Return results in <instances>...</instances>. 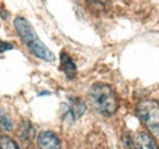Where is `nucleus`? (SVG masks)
<instances>
[{
    "label": "nucleus",
    "instance_id": "f03ea898",
    "mask_svg": "<svg viewBox=\"0 0 159 149\" xmlns=\"http://www.w3.org/2000/svg\"><path fill=\"white\" fill-rule=\"evenodd\" d=\"M89 100L93 108L104 116H111L119 108V100L115 91L105 83H96L89 89Z\"/></svg>",
    "mask_w": 159,
    "mask_h": 149
},
{
    "label": "nucleus",
    "instance_id": "20e7f679",
    "mask_svg": "<svg viewBox=\"0 0 159 149\" xmlns=\"http://www.w3.org/2000/svg\"><path fill=\"white\" fill-rule=\"evenodd\" d=\"M37 142L40 149H61L59 137L52 131H42Z\"/></svg>",
    "mask_w": 159,
    "mask_h": 149
},
{
    "label": "nucleus",
    "instance_id": "423d86ee",
    "mask_svg": "<svg viewBox=\"0 0 159 149\" xmlns=\"http://www.w3.org/2000/svg\"><path fill=\"white\" fill-rule=\"evenodd\" d=\"M60 67H61V71L66 74L67 78L72 79L76 77L77 67H76L75 62L72 61V59L70 57V55L65 52H61V54H60Z\"/></svg>",
    "mask_w": 159,
    "mask_h": 149
},
{
    "label": "nucleus",
    "instance_id": "9b49d317",
    "mask_svg": "<svg viewBox=\"0 0 159 149\" xmlns=\"http://www.w3.org/2000/svg\"><path fill=\"white\" fill-rule=\"evenodd\" d=\"M14 49V45L9 42H4V40H0V53H5L7 50H11Z\"/></svg>",
    "mask_w": 159,
    "mask_h": 149
},
{
    "label": "nucleus",
    "instance_id": "39448f33",
    "mask_svg": "<svg viewBox=\"0 0 159 149\" xmlns=\"http://www.w3.org/2000/svg\"><path fill=\"white\" fill-rule=\"evenodd\" d=\"M134 146L136 149H158L154 138L146 132L136 133L134 137Z\"/></svg>",
    "mask_w": 159,
    "mask_h": 149
},
{
    "label": "nucleus",
    "instance_id": "6e6552de",
    "mask_svg": "<svg viewBox=\"0 0 159 149\" xmlns=\"http://www.w3.org/2000/svg\"><path fill=\"white\" fill-rule=\"evenodd\" d=\"M0 149H20V147L9 136L0 134Z\"/></svg>",
    "mask_w": 159,
    "mask_h": 149
},
{
    "label": "nucleus",
    "instance_id": "0eeeda50",
    "mask_svg": "<svg viewBox=\"0 0 159 149\" xmlns=\"http://www.w3.org/2000/svg\"><path fill=\"white\" fill-rule=\"evenodd\" d=\"M86 111V104L80 99V98H75L71 99L67 105V114L71 116L72 120H77L80 119Z\"/></svg>",
    "mask_w": 159,
    "mask_h": 149
},
{
    "label": "nucleus",
    "instance_id": "1a4fd4ad",
    "mask_svg": "<svg viewBox=\"0 0 159 149\" xmlns=\"http://www.w3.org/2000/svg\"><path fill=\"white\" fill-rule=\"evenodd\" d=\"M0 127L5 131H11V129H12L11 120L4 109H0Z\"/></svg>",
    "mask_w": 159,
    "mask_h": 149
},
{
    "label": "nucleus",
    "instance_id": "9d476101",
    "mask_svg": "<svg viewBox=\"0 0 159 149\" xmlns=\"http://www.w3.org/2000/svg\"><path fill=\"white\" fill-rule=\"evenodd\" d=\"M23 132V134H20L21 137L26 141H28L31 137H32V133H33V127L32 125L28 122V121H23L20 126V133Z\"/></svg>",
    "mask_w": 159,
    "mask_h": 149
},
{
    "label": "nucleus",
    "instance_id": "7ed1b4c3",
    "mask_svg": "<svg viewBox=\"0 0 159 149\" xmlns=\"http://www.w3.org/2000/svg\"><path fill=\"white\" fill-rule=\"evenodd\" d=\"M136 112L142 124L156 138H159V104L156 100L146 99L139 102Z\"/></svg>",
    "mask_w": 159,
    "mask_h": 149
},
{
    "label": "nucleus",
    "instance_id": "f257e3e1",
    "mask_svg": "<svg viewBox=\"0 0 159 149\" xmlns=\"http://www.w3.org/2000/svg\"><path fill=\"white\" fill-rule=\"evenodd\" d=\"M14 26L22 42L26 44V47L33 55L48 62H52L55 60V56L52 53V50L44 43H42L32 25L25 17H16L14 21Z\"/></svg>",
    "mask_w": 159,
    "mask_h": 149
}]
</instances>
